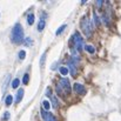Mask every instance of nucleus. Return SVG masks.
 <instances>
[{
	"mask_svg": "<svg viewBox=\"0 0 121 121\" xmlns=\"http://www.w3.org/2000/svg\"><path fill=\"white\" fill-rule=\"evenodd\" d=\"M102 4H104V1H102V0H98V1H96V6H98V7H100Z\"/></svg>",
	"mask_w": 121,
	"mask_h": 121,
	"instance_id": "obj_24",
	"label": "nucleus"
},
{
	"mask_svg": "<svg viewBox=\"0 0 121 121\" xmlns=\"http://www.w3.org/2000/svg\"><path fill=\"white\" fill-rule=\"evenodd\" d=\"M11 39L14 43L19 45V43H22L25 41L24 38V30H22V26L20 24H15L13 30H12V34H11Z\"/></svg>",
	"mask_w": 121,
	"mask_h": 121,
	"instance_id": "obj_1",
	"label": "nucleus"
},
{
	"mask_svg": "<svg viewBox=\"0 0 121 121\" xmlns=\"http://www.w3.org/2000/svg\"><path fill=\"white\" fill-rule=\"evenodd\" d=\"M45 60H46V53H43V54H42V56H41V60H40V67H41V68H43Z\"/></svg>",
	"mask_w": 121,
	"mask_h": 121,
	"instance_id": "obj_20",
	"label": "nucleus"
},
{
	"mask_svg": "<svg viewBox=\"0 0 121 121\" xmlns=\"http://www.w3.org/2000/svg\"><path fill=\"white\" fill-rule=\"evenodd\" d=\"M60 73H61V75H67L68 74V68L67 67H60Z\"/></svg>",
	"mask_w": 121,
	"mask_h": 121,
	"instance_id": "obj_15",
	"label": "nucleus"
},
{
	"mask_svg": "<svg viewBox=\"0 0 121 121\" xmlns=\"http://www.w3.org/2000/svg\"><path fill=\"white\" fill-rule=\"evenodd\" d=\"M45 25H46L45 20H43V19H40V21H39V24H38V31H39V32L43 31V28H45Z\"/></svg>",
	"mask_w": 121,
	"mask_h": 121,
	"instance_id": "obj_9",
	"label": "nucleus"
},
{
	"mask_svg": "<svg viewBox=\"0 0 121 121\" xmlns=\"http://www.w3.org/2000/svg\"><path fill=\"white\" fill-rule=\"evenodd\" d=\"M73 89H74V92L77 93V94H80V95H83L85 94V92H86V89H85V87L81 85V83H74V86H73Z\"/></svg>",
	"mask_w": 121,
	"mask_h": 121,
	"instance_id": "obj_7",
	"label": "nucleus"
},
{
	"mask_svg": "<svg viewBox=\"0 0 121 121\" xmlns=\"http://www.w3.org/2000/svg\"><path fill=\"white\" fill-rule=\"evenodd\" d=\"M27 22L30 24V25H33L34 24V14H28V17H27Z\"/></svg>",
	"mask_w": 121,
	"mask_h": 121,
	"instance_id": "obj_12",
	"label": "nucleus"
},
{
	"mask_svg": "<svg viewBox=\"0 0 121 121\" xmlns=\"http://www.w3.org/2000/svg\"><path fill=\"white\" fill-rule=\"evenodd\" d=\"M25 56H26V52H25V51H20V52H19V59H20V60H24Z\"/></svg>",
	"mask_w": 121,
	"mask_h": 121,
	"instance_id": "obj_21",
	"label": "nucleus"
},
{
	"mask_svg": "<svg viewBox=\"0 0 121 121\" xmlns=\"http://www.w3.org/2000/svg\"><path fill=\"white\" fill-rule=\"evenodd\" d=\"M24 42H25V45H26V46H30V45H32V43H33V41L31 40V38H25V41H24Z\"/></svg>",
	"mask_w": 121,
	"mask_h": 121,
	"instance_id": "obj_22",
	"label": "nucleus"
},
{
	"mask_svg": "<svg viewBox=\"0 0 121 121\" xmlns=\"http://www.w3.org/2000/svg\"><path fill=\"white\" fill-rule=\"evenodd\" d=\"M65 28H66V25H62L61 27H59V28H58V31L55 32V34H56V35H59V34H61V33H62V32L65 31Z\"/></svg>",
	"mask_w": 121,
	"mask_h": 121,
	"instance_id": "obj_16",
	"label": "nucleus"
},
{
	"mask_svg": "<svg viewBox=\"0 0 121 121\" xmlns=\"http://www.w3.org/2000/svg\"><path fill=\"white\" fill-rule=\"evenodd\" d=\"M81 28H82V32L83 34L87 37V38H91L92 35V24L89 21V19L87 17H83L82 20H81Z\"/></svg>",
	"mask_w": 121,
	"mask_h": 121,
	"instance_id": "obj_3",
	"label": "nucleus"
},
{
	"mask_svg": "<svg viewBox=\"0 0 121 121\" xmlns=\"http://www.w3.org/2000/svg\"><path fill=\"white\" fill-rule=\"evenodd\" d=\"M20 85V80L19 79H14V80L12 81V88H18V86Z\"/></svg>",
	"mask_w": 121,
	"mask_h": 121,
	"instance_id": "obj_14",
	"label": "nucleus"
},
{
	"mask_svg": "<svg viewBox=\"0 0 121 121\" xmlns=\"http://www.w3.org/2000/svg\"><path fill=\"white\" fill-rule=\"evenodd\" d=\"M40 114L45 121H56L55 117H54L52 113H49V112H47V111H45V109H41Z\"/></svg>",
	"mask_w": 121,
	"mask_h": 121,
	"instance_id": "obj_6",
	"label": "nucleus"
},
{
	"mask_svg": "<svg viewBox=\"0 0 121 121\" xmlns=\"http://www.w3.org/2000/svg\"><path fill=\"white\" fill-rule=\"evenodd\" d=\"M12 102H13V96H12V95H7L6 99H5V104H6V106H11Z\"/></svg>",
	"mask_w": 121,
	"mask_h": 121,
	"instance_id": "obj_10",
	"label": "nucleus"
},
{
	"mask_svg": "<svg viewBox=\"0 0 121 121\" xmlns=\"http://www.w3.org/2000/svg\"><path fill=\"white\" fill-rule=\"evenodd\" d=\"M93 19H94V24H95V26H100V19H99V17L96 15L95 12L93 13Z\"/></svg>",
	"mask_w": 121,
	"mask_h": 121,
	"instance_id": "obj_13",
	"label": "nucleus"
},
{
	"mask_svg": "<svg viewBox=\"0 0 121 121\" xmlns=\"http://www.w3.org/2000/svg\"><path fill=\"white\" fill-rule=\"evenodd\" d=\"M51 98H52V105H53V107L56 108V107H58V100H56V98H55L54 95H52Z\"/></svg>",
	"mask_w": 121,
	"mask_h": 121,
	"instance_id": "obj_17",
	"label": "nucleus"
},
{
	"mask_svg": "<svg viewBox=\"0 0 121 121\" xmlns=\"http://www.w3.org/2000/svg\"><path fill=\"white\" fill-rule=\"evenodd\" d=\"M85 49H86L88 53H91V54H93V53L95 52V48H94L92 45H86V46H85Z\"/></svg>",
	"mask_w": 121,
	"mask_h": 121,
	"instance_id": "obj_11",
	"label": "nucleus"
},
{
	"mask_svg": "<svg viewBox=\"0 0 121 121\" xmlns=\"http://www.w3.org/2000/svg\"><path fill=\"white\" fill-rule=\"evenodd\" d=\"M28 81H30V74H25L24 78H22V83H24V85H27Z\"/></svg>",
	"mask_w": 121,
	"mask_h": 121,
	"instance_id": "obj_19",
	"label": "nucleus"
},
{
	"mask_svg": "<svg viewBox=\"0 0 121 121\" xmlns=\"http://www.w3.org/2000/svg\"><path fill=\"white\" fill-rule=\"evenodd\" d=\"M8 118H9V113H8V112H5V113H4V117L1 118V120L6 121V120H8Z\"/></svg>",
	"mask_w": 121,
	"mask_h": 121,
	"instance_id": "obj_23",
	"label": "nucleus"
},
{
	"mask_svg": "<svg viewBox=\"0 0 121 121\" xmlns=\"http://www.w3.org/2000/svg\"><path fill=\"white\" fill-rule=\"evenodd\" d=\"M42 106H43V109L45 111H48L49 107H51V104H49V101H43L42 102Z\"/></svg>",
	"mask_w": 121,
	"mask_h": 121,
	"instance_id": "obj_18",
	"label": "nucleus"
},
{
	"mask_svg": "<svg viewBox=\"0 0 121 121\" xmlns=\"http://www.w3.org/2000/svg\"><path fill=\"white\" fill-rule=\"evenodd\" d=\"M78 65L74 62V60L71 58L69 59V61H68V71L71 72V74H72V77H75L77 75V72H78V67H77Z\"/></svg>",
	"mask_w": 121,
	"mask_h": 121,
	"instance_id": "obj_5",
	"label": "nucleus"
},
{
	"mask_svg": "<svg viewBox=\"0 0 121 121\" xmlns=\"http://www.w3.org/2000/svg\"><path fill=\"white\" fill-rule=\"evenodd\" d=\"M56 93L58 95L60 96H65V95H69L71 93V83H69V80L66 79V78H62L60 82L58 83L56 86Z\"/></svg>",
	"mask_w": 121,
	"mask_h": 121,
	"instance_id": "obj_2",
	"label": "nucleus"
},
{
	"mask_svg": "<svg viewBox=\"0 0 121 121\" xmlns=\"http://www.w3.org/2000/svg\"><path fill=\"white\" fill-rule=\"evenodd\" d=\"M72 40L74 42V48L79 52L82 49V38H81L80 33L79 32H75L74 34H73V38H72Z\"/></svg>",
	"mask_w": 121,
	"mask_h": 121,
	"instance_id": "obj_4",
	"label": "nucleus"
},
{
	"mask_svg": "<svg viewBox=\"0 0 121 121\" xmlns=\"http://www.w3.org/2000/svg\"><path fill=\"white\" fill-rule=\"evenodd\" d=\"M22 96H24V89H19V91H18V93H17V99H15V104H19V102L21 101Z\"/></svg>",
	"mask_w": 121,
	"mask_h": 121,
	"instance_id": "obj_8",
	"label": "nucleus"
}]
</instances>
